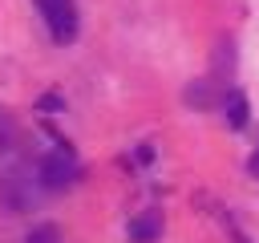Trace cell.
I'll use <instances>...</instances> for the list:
<instances>
[{"instance_id": "1", "label": "cell", "mask_w": 259, "mask_h": 243, "mask_svg": "<svg viewBox=\"0 0 259 243\" xmlns=\"http://www.w3.org/2000/svg\"><path fill=\"white\" fill-rule=\"evenodd\" d=\"M36 178H40V190H69V186H77L81 166H77L73 150H69V146H61V150H53V154H45V158H40Z\"/></svg>"}, {"instance_id": "3", "label": "cell", "mask_w": 259, "mask_h": 243, "mask_svg": "<svg viewBox=\"0 0 259 243\" xmlns=\"http://www.w3.org/2000/svg\"><path fill=\"white\" fill-rule=\"evenodd\" d=\"M158 235H162V215L158 211H142L130 223V243H154Z\"/></svg>"}, {"instance_id": "4", "label": "cell", "mask_w": 259, "mask_h": 243, "mask_svg": "<svg viewBox=\"0 0 259 243\" xmlns=\"http://www.w3.org/2000/svg\"><path fill=\"white\" fill-rule=\"evenodd\" d=\"M223 109H227V122H231V130H243V126H247V117H251V105H247V97H243L239 89H227V97H223Z\"/></svg>"}, {"instance_id": "5", "label": "cell", "mask_w": 259, "mask_h": 243, "mask_svg": "<svg viewBox=\"0 0 259 243\" xmlns=\"http://www.w3.org/2000/svg\"><path fill=\"white\" fill-rule=\"evenodd\" d=\"M16 146V122H12V113L0 105V154H8Z\"/></svg>"}, {"instance_id": "2", "label": "cell", "mask_w": 259, "mask_h": 243, "mask_svg": "<svg viewBox=\"0 0 259 243\" xmlns=\"http://www.w3.org/2000/svg\"><path fill=\"white\" fill-rule=\"evenodd\" d=\"M36 8H40L45 28H49V36H53L57 45L77 40V28H81V20H77V0H36Z\"/></svg>"}, {"instance_id": "6", "label": "cell", "mask_w": 259, "mask_h": 243, "mask_svg": "<svg viewBox=\"0 0 259 243\" xmlns=\"http://www.w3.org/2000/svg\"><path fill=\"white\" fill-rule=\"evenodd\" d=\"M24 243H61V231L53 227V223H40V227H32L28 231V239Z\"/></svg>"}]
</instances>
